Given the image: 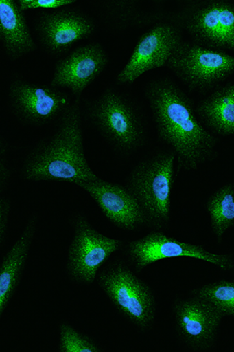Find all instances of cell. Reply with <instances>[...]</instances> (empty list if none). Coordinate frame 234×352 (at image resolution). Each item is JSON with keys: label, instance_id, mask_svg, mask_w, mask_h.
<instances>
[{"label": "cell", "instance_id": "1", "mask_svg": "<svg viewBox=\"0 0 234 352\" xmlns=\"http://www.w3.org/2000/svg\"><path fill=\"white\" fill-rule=\"evenodd\" d=\"M146 96L159 138L183 168L196 169L214 156V136L197 120L190 100L173 82L162 78L152 82Z\"/></svg>", "mask_w": 234, "mask_h": 352}, {"label": "cell", "instance_id": "2", "mask_svg": "<svg viewBox=\"0 0 234 352\" xmlns=\"http://www.w3.org/2000/svg\"><path fill=\"white\" fill-rule=\"evenodd\" d=\"M22 174L28 181H65L76 185L100 179L84 155L79 100L60 116L54 135L28 155Z\"/></svg>", "mask_w": 234, "mask_h": 352}, {"label": "cell", "instance_id": "3", "mask_svg": "<svg viewBox=\"0 0 234 352\" xmlns=\"http://www.w3.org/2000/svg\"><path fill=\"white\" fill-rule=\"evenodd\" d=\"M175 157L173 152L159 153L138 164L130 175L127 188L143 210L148 225L161 227L169 220Z\"/></svg>", "mask_w": 234, "mask_h": 352}, {"label": "cell", "instance_id": "4", "mask_svg": "<svg viewBox=\"0 0 234 352\" xmlns=\"http://www.w3.org/2000/svg\"><path fill=\"white\" fill-rule=\"evenodd\" d=\"M90 118L104 138L119 151H134L143 144V122L125 96L108 89L90 107Z\"/></svg>", "mask_w": 234, "mask_h": 352}, {"label": "cell", "instance_id": "5", "mask_svg": "<svg viewBox=\"0 0 234 352\" xmlns=\"http://www.w3.org/2000/svg\"><path fill=\"white\" fill-rule=\"evenodd\" d=\"M99 285L111 302L134 324L145 329L156 316V300L151 289L123 263L102 272Z\"/></svg>", "mask_w": 234, "mask_h": 352}, {"label": "cell", "instance_id": "6", "mask_svg": "<svg viewBox=\"0 0 234 352\" xmlns=\"http://www.w3.org/2000/svg\"><path fill=\"white\" fill-rule=\"evenodd\" d=\"M122 242L96 231L82 215L74 223V236L68 252L67 270L74 281L93 283L100 267Z\"/></svg>", "mask_w": 234, "mask_h": 352}, {"label": "cell", "instance_id": "7", "mask_svg": "<svg viewBox=\"0 0 234 352\" xmlns=\"http://www.w3.org/2000/svg\"><path fill=\"white\" fill-rule=\"evenodd\" d=\"M167 65L190 86L207 88L234 72V56L181 43Z\"/></svg>", "mask_w": 234, "mask_h": 352}, {"label": "cell", "instance_id": "8", "mask_svg": "<svg viewBox=\"0 0 234 352\" xmlns=\"http://www.w3.org/2000/svg\"><path fill=\"white\" fill-rule=\"evenodd\" d=\"M128 253L138 270H142L159 260L176 257L201 259L224 270L234 269L233 261L228 255L210 252L202 246L178 241L162 232H152L131 242Z\"/></svg>", "mask_w": 234, "mask_h": 352}, {"label": "cell", "instance_id": "9", "mask_svg": "<svg viewBox=\"0 0 234 352\" xmlns=\"http://www.w3.org/2000/svg\"><path fill=\"white\" fill-rule=\"evenodd\" d=\"M8 96L15 115L31 124L54 120L71 105L70 98L61 91L23 80L10 84Z\"/></svg>", "mask_w": 234, "mask_h": 352}, {"label": "cell", "instance_id": "10", "mask_svg": "<svg viewBox=\"0 0 234 352\" xmlns=\"http://www.w3.org/2000/svg\"><path fill=\"white\" fill-rule=\"evenodd\" d=\"M181 43L176 28L161 24L141 37L128 63L117 76L121 84L133 83L146 72L167 64L174 51Z\"/></svg>", "mask_w": 234, "mask_h": 352}, {"label": "cell", "instance_id": "11", "mask_svg": "<svg viewBox=\"0 0 234 352\" xmlns=\"http://www.w3.org/2000/svg\"><path fill=\"white\" fill-rule=\"evenodd\" d=\"M174 314L179 336L196 349H207L213 344L225 316L213 304L198 296L176 302Z\"/></svg>", "mask_w": 234, "mask_h": 352}, {"label": "cell", "instance_id": "12", "mask_svg": "<svg viewBox=\"0 0 234 352\" xmlns=\"http://www.w3.org/2000/svg\"><path fill=\"white\" fill-rule=\"evenodd\" d=\"M77 185L89 192L106 217L119 228L134 230L148 224L143 210L127 187L101 179Z\"/></svg>", "mask_w": 234, "mask_h": 352}, {"label": "cell", "instance_id": "13", "mask_svg": "<svg viewBox=\"0 0 234 352\" xmlns=\"http://www.w3.org/2000/svg\"><path fill=\"white\" fill-rule=\"evenodd\" d=\"M36 31L45 49L59 54L89 37L95 31V25L88 16L66 9L44 13L38 20Z\"/></svg>", "mask_w": 234, "mask_h": 352}, {"label": "cell", "instance_id": "14", "mask_svg": "<svg viewBox=\"0 0 234 352\" xmlns=\"http://www.w3.org/2000/svg\"><path fill=\"white\" fill-rule=\"evenodd\" d=\"M108 61L106 51L98 43L78 47L57 62L51 85L54 88L69 89L74 95L81 96L104 71Z\"/></svg>", "mask_w": 234, "mask_h": 352}, {"label": "cell", "instance_id": "15", "mask_svg": "<svg viewBox=\"0 0 234 352\" xmlns=\"http://www.w3.org/2000/svg\"><path fill=\"white\" fill-rule=\"evenodd\" d=\"M188 28L205 43L234 50V6L229 3H211L198 9Z\"/></svg>", "mask_w": 234, "mask_h": 352}, {"label": "cell", "instance_id": "16", "mask_svg": "<svg viewBox=\"0 0 234 352\" xmlns=\"http://www.w3.org/2000/svg\"><path fill=\"white\" fill-rule=\"evenodd\" d=\"M37 221V215L34 214L28 221L19 240L5 254L0 266V314L1 315L19 285L33 238L36 234Z\"/></svg>", "mask_w": 234, "mask_h": 352}, {"label": "cell", "instance_id": "17", "mask_svg": "<svg viewBox=\"0 0 234 352\" xmlns=\"http://www.w3.org/2000/svg\"><path fill=\"white\" fill-rule=\"evenodd\" d=\"M0 41L5 54L14 60L36 49L24 12L14 0H0Z\"/></svg>", "mask_w": 234, "mask_h": 352}, {"label": "cell", "instance_id": "18", "mask_svg": "<svg viewBox=\"0 0 234 352\" xmlns=\"http://www.w3.org/2000/svg\"><path fill=\"white\" fill-rule=\"evenodd\" d=\"M198 112L215 132L234 135V86L216 91L199 107Z\"/></svg>", "mask_w": 234, "mask_h": 352}, {"label": "cell", "instance_id": "19", "mask_svg": "<svg viewBox=\"0 0 234 352\" xmlns=\"http://www.w3.org/2000/svg\"><path fill=\"white\" fill-rule=\"evenodd\" d=\"M207 210L213 231L218 239L234 225V185L222 187L209 198Z\"/></svg>", "mask_w": 234, "mask_h": 352}, {"label": "cell", "instance_id": "20", "mask_svg": "<svg viewBox=\"0 0 234 352\" xmlns=\"http://www.w3.org/2000/svg\"><path fill=\"white\" fill-rule=\"evenodd\" d=\"M196 296L213 304L224 315L234 316V282L222 280L204 286Z\"/></svg>", "mask_w": 234, "mask_h": 352}, {"label": "cell", "instance_id": "21", "mask_svg": "<svg viewBox=\"0 0 234 352\" xmlns=\"http://www.w3.org/2000/svg\"><path fill=\"white\" fill-rule=\"evenodd\" d=\"M60 352H100L93 340L64 323L60 327Z\"/></svg>", "mask_w": 234, "mask_h": 352}, {"label": "cell", "instance_id": "22", "mask_svg": "<svg viewBox=\"0 0 234 352\" xmlns=\"http://www.w3.org/2000/svg\"><path fill=\"white\" fill-rule=\"evenodd\" d=\"M76 0H19L18 3L22 11L30 9H58L75 3Z\"/></svg>", "mask_w": 234, "mask_h": 352}, {"label": "cell", "instance_id": "23", "mask_svg": "<svg viewBox=\"0 0 234 352\" xmlns=\"http://www.w3.org/2000/svg\"><path fill=\"white\" fill-rule=\"evenodd\" d=\"M10 211V203L7 199L2 198L0 201V241L1 243L8 230Z\"/></svg>", "mask_w": 234, "mask_h": 352}]
</instances>
